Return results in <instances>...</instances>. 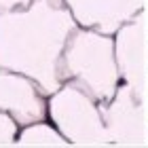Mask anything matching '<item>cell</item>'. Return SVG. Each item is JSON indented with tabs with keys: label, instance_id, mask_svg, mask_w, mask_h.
I'll return each mask as SVG.
<instances>
[{
	"label": "cell",
	"instance_id": "ba28073f",
	"mask_svg": "<svg viewBox=\"0 0 148 148\" xmlns=\"http://www.w3.org/2000/svg\"><path fill=\"white\" fill-rule=\"evenodd\" d=\"M15 146H72V144L59 133V129L51 121L47 123V119H42L19 127Z\"/></svg>",
	"mask_w": 148,
	"mask_h": 148
},
{
	"label": "cell",
	"instance_id": "9c48e42d",
	"mask_svg": "<svg viewBox=\"0 0 148 148\" xmlns=\"http://www.w3.org/2000/svg\"><path fill=\"white\" fill-rule=\"evenodd\" d=\"M17 133L19 125L15 123V119L0 110V146H15Z\"/></svg>",
	"mask_w": 148,
	"mask_h": 148
},
{
	"label": "cell",
	"instance_id": "3957f363",
	"mask_svg": "<svg viewBox=\"0 0 148 148\" xmlns=\"http://www.w3.org/2000/svg\"><path fill=\"white\" fill-rule=\"evenodd\" d=\"M47 119L72 146H110L99 102L72 80L47 97Z\"/></svg>",
	"mask_w": 148,
	"mask_h": 148
},
{
	"label": "cell",
	"instance_id": "277c9868",
	"mask_svg": "<svg viewBox=\"0 0 148 148\" xmlns=\"http://www.w3.org/2000/svg\"><path fill=\"white\" fill-rule=\"evenodd\" d=\"M144 93L121 83L108 102H99L110 146H146L144 138Z\"/></svg>",
	"mask_w": 148,
	"mask_h": 148
},
{
	"label": "cell",
	"instance_id": "52a82bcc",
	"mask_svg": "<svg viewBox=\"0 0 148 148\" xmlns=\"http://www.w3.org/2000/svg\"><path fill=\"white\" fill-rule=\"evenodd\" d=\"M80 28L114 34L125 21L144 11V0H64Z\"/></svg>",
	"mask_w": 148,
	"mask_h": 148
},
{
	"label": "cell",
	"instance_id": "30bf717a",
	"mask_svg": "<svg viewBox=\"0 0 148 148\" xmlns=\"http://www.w3.org/2000/svg\"><path fill=\"white\" fill-rule=\"evenodd\" d=\"M30 4V0H0V9H17V6Z\"/></svg>",
	"mask_w": 148,
	"mask_h": 148
},
{
	"label": "cell",
	"instance_id": "7a4b0ae2",
	"mask_svg": "<svg viewBox=\"0 0 148 148\" xmlns=\"http://www.w3.org/2000/svg\"><path fill=\"white\" fill-rule=\"evenodd\" d=\"M59 76L83 87L97 102H108L121 85L112 36L78 25L59 57Z\"/></svg>",
	"mask_w": 148,
	"mask_h": 148
},
{
	"label": "cell",
	"instance_id": "8992f818",
	"mask_svg": "<svg viewBox=\"0 0 148 148\" xmlns=\"http://www.w3.org/2000/svg\"><path fill=\"white\" fill-rule=\"evenodd\" d=\"M112 40L121 83L144 93V11L125 21L112 34Z\"/></svg>",
	"mask_w": 148,
	"mask_h": 148
},
{
	"label": "cell",
	"instance_id": "5b68a950",
	"mask_svg": "<svg viewBox=\"0 0 148 148\" xmlns=\"http://www.w3.org/2000/svg\"><path fill=\"white\" fill-rule=\"evenodd\" d=\"M47 97L30 76L0 68V110L15 119L19 127L47 119Z\"/></svg>",
	"mask_w": 148,
	"mask_h": 148
},
{
	"label": "cell",
	"instance_id": "6da1fadb",
	"mask_svg": "<svg viewBox=\"0 0 148 148\" xmlns=\"http://www.w3.org/2000/svg\"><path fill=\"white\" fill-rule=\"evenodd\" d=\"M76 19L64 0H30L17 9H0V68L36 80L47 95L62 87L59 57Z\"/></svg>",
	"mask_w": 148,
	"mask_h": 148
}]
</instances>
